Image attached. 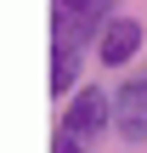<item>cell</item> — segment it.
<instances>
[{"label":"cell","mask_w":147,"mask_h":153,"mask_svg":"<svg viewBox=\"0 0 147 153\" xmlns=\"http://www.w3.org/2000/svg\"><path fill=\"white\" fill-rule=\"evenodd\" d=\"M108 6H113V0H57V6H51V34H57V45H62V51H79L91 34L102 40Z\"/></svg>","instance_id":"cell-1"},{"label":"cell","mask_w":147,"mask_h":153,"mask_svg":"<svg viewBox=\"0 0 147 153\" xmlns=\"http://www.w3.org/2000/svg\"><path fill=\"white\" fill-rule=\"evenodd\" d=\"M113 119V102L102 97V85H85L74 102H68V114H62V136H74V142H85V136H96L102 125Z\"/></svg>","instance_id":"cell-2"},{"label":"cell","mask_w":147,"mask_h":153,"mask_svg":"<svg viewBox=\"0 0 147 153\" xmlns=\"http://www.w3.org/2000/svg\"><path fill=\"white\" fill-rule=\"evenodd\" d=\"M113 131L125 142H147V79H130L113 97Z\"/></svg>","instance_id":"cell-3"},{"label":"cell","mask_w":147,"mask_h":153,"mask_svg":"<svg viewBox=\"0 0 147 153\" xmlns=\"http://www.w3.org/2000/svg\"><path fill=\"white\" fill-rule=\"evenodd\" d=\"M136 45H142V23H136V17H113V23L102 28V40H96V51H102V62H108V68L130 62V57H136Z\"/></svg>","instance_id":"cell-4"},{"label":"cell","mask_w":147,"mask_h":153,"mask_svg":"<svg viewBox=\"0 0 147 153\" xmlns=\"http://www.w3.org/2000/svg\"><path fill=\"white\" fill-rule=\"evenodd\" d=\"M74 79H79V51L51 45V91L62 97V91H74Z\"/></svg>","instance_id":"cell-5"},{"label":"cell","mask_w":147,"mask_h":153,"mask_svg":"<svg viewBox=\"0 0 147 153\" xmlns=\"http://www.w3.org/2000/svg\"><path fill=\"white\" fill-rule=\"evenodd\" d=\"M51 153H85V148H79L74 136H57V148H51Z\"/></svg>","instance_id":"cell-6"}]
</instances>
